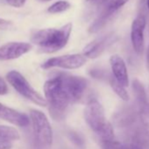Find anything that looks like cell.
<instances>
[{
    "label": "cell",
    "instance_id": "cell-1",
    "mask_svg": "<svg viewBox=\"0 0 149 149\" xmlns=\"http://www.w3.org/2000/svg\"><path fill=\"white\" fill-rule=\"evenodd\" d=\"M44 94L51 117L55 120L63 118L71 100L61 72L54 74L46 81Z\"/></svg>",
    "mask_w": 149,
    "mask_h": 149
},
{
    "label": "cell",
    "instance_id": "cell-2",
    "mask_svg": "<svg viewBox=\"0 0 149 149\" xmlns=\"http://www.w3.org/2000/svg\"><path fill=\"white\" fill-rule=\"evenodd\" d=\"M72 32V23H68L61 28H46L36 31L31 37V41L43 53H54L63 48Z\"/></svg>",
    "mask_w": 149,
    "mask_h": 149
},
{
    "label": "cell",
    "instance_id": "cell-3",
    "mask_svg": "<svg viewBox=\"0 0 149 149\" xmlns=\"http://www.w3.org/2000/svg\"><path fill=\"white\" fill-rule=\"evenodd\" d=\"M33 141L36 149H49L53 144V130L47 116L40 111L31 110Z\"/></svg>",
    "mask_w": 149,
    "mask_h": 149
},
{
    "label": "cell",
    "instance_id": "cell-4",
    "mask_svg": "<svg viewBox=\"0 0 149 149\" xmlns=\"http://www.w3.org/2000/svg\"><path fill=\"white\" fill-rule=\"evenodd\" d=\"M6 79L9 84L15 89V91L25 98L30 100L39 106L45 107L47 105L46 98H44L31 86L28 81L19 72L16 70L10 71L6 74Z\"/></svg>",
    "mask_w": 149,
    "mask_h": 149
},
{
    "label": "cell",
    "instance_id": "cell-5",
    "mask_svg": "<svg viewBox=\"0 0 149 149\" xmlns=\"http://www.w3.org/2000/svg\"><path fill=\"white\" fill-rule=\"evenodd\" d=\"M86 62L87 57L84 54H72L50 58L41 65V68L44 69H48L52 68L77 69L83 67Z\"/></svg>",
    "mask_w": 149,
    "mask_h": 149
},
{
    "label": "cell",
    "instance_id": "cell-6",
    "mask_svg": "<svg viewBox=\"0 0 149 149\" xmlns=\"http://www.w3.org/2000/svg\"><path fill=\"white\" fill-rule=\"evenodd\" d=\"M84 118L92 131L97 133L108 122L105 118L104 109L97 100L90 101L84 109Z\"/></svg>",
    "mask_w": 149,
    "mask_h": 149
},
{
    "label": "cell",
    "instance_id": "cell-7",
    "mask_svg": "<svg viewBox=\"0 0 149 149\" xmlns=\"http://www.w3.org/2000/svg\"><path fill=\"white\" fill-rule=\"evenodd\" d=\"M62 74L71 103H77L80 101L87 91L89 85L88 81L81 77L73 76V74L67 73Z\"/></svg>",
    "mask_w": 149,
    "mask_h": 149
},
{
    "label": "cell",
    "instance_id": "cell-8",
    "mask_svg": "<svg viewBox=\"0 0 149 149\" xmlns=\"http://www.w3.org/2000/svg\"><path fill=\"white\" fill-rule=\"evenodd\" d=\"M118 37L113 33H108L106 35H103L101 37L97 38L92 40L84 48V54L87 58L95 59L102 54V53L109 47L111 44H113L117 40Z\"/></svg>",
    "mask_w": 149,
    "mask_h": 149
},
{
    "label": "cell",
    "instance_id": "cell-9",
    "mask_svg": "<svg viewBox=\"0 0 149 149\" xmlns=\"http://www.w3.org/2000/svg\"><path fill=\"white\" fill-rule=\"evenodd\" d=\"M146 21L144 15H138L132 23L131 26V41L134 51L140 54L145 48L144 31L146 28Z\"/></svg>",
    "mask_w": 149,
    "mask_h": 149
},
{
    "label": "cell",
    "instance_id": "cell-10",
    "mask_svg": "<svg viewBox=\"0 0 149 149\" xmlns=\"http://www.w3.org/2000/svg\"><path fill=\"white\" fill-rule=\"evenodd\" d=\"M32 45L26 42H9L0 47V61H9L19 58L32 49Z\"/></svg>",
    "mask_w": 149,
    "mask_h": 149
},
{
    "label": "cell",
    "instance_id": "cell-11",
    "mask_svg": "<svg viewBox=\"0 0 149 149\" xmlns=\"http://www.w3.org/2000/svg\"><path fill=\"white\" fill-rule=\"evenodd\" d=\"M110 65L116 80L125 87H128L129 77L124 59L118 54H113L110 58Z\"/></svg>",
    "mask_w": 149,
    "mask_h": 149
},
{
    "label": "cell",
    "instance_id": "cell-12",
    "mask_svg": "<svg viewBox=\"0 0 149 149\" xmlns=\"http://www.w3.org/2000/svg\"><path fill=\"white\" fill-rule=\"evenodd\" d=\"M0 118L15 125L25 127L30 123V118L25 113L12 109L0 103Z\"/></svg>",
    "mask_w": 149,
    "mask_h": 149
},
{
    "label": "cell",
    "instance_id": "cell-13",
    "mask_svg": "<svg viewBox=\"0 0 149 149\" xmlns=\"http://www.w3.org/2000/svg\"><path fill=\"white\" fill-rule=\"evenodd\" d=\"M97 134L99 138V144L102 149H122L124 146L116 139L113 127L109 122Z\"/></svg>",
    "mask_w": 149,
    "mask_h": 149
},
{
    "label": "cell",
    "instance_id": "cell-14",
    "mask_svg": "<svg viewBox=\"0 0 149 149\" xmlns=\"http://www.w3.org/2000/svg\"><path fill=\"white\" fill-rule=\"evenodd\" d=\"M115 13L104 9L101 8V12L97 17V19L93 21V23L91 25L89 28V32L91 33H97L99 30H101L106 24L107 22L111 19V18L114 15Z\"/></svg>",
    "mask_w": 149,
    "mask_h": 149
},
{
    "label": "cell",
    "instance_id": "cell-15",
    "mask_svg": "<svg viewBox=\"0 0 149 149\" xmlns=\"http://www.w3.org/2000/svg\"><path fill=\"white\" fill-rule=\"evenodd\" d=\"M132 89H133V92L135 95V97L137 99L138 104H139V106L145 110L146 108H147V97H146V91L142 85V84L138 80L135 79L132 83Z\"/></svg>",
    "mask_w": 149,
    "mask_h": 149
},
{
    "label": "cell",
    "instance_id": "cell-16",
    "mask_svg": "<svg viewBox=\"0 0 149 149\" xmlns=\"http://www.w3.org/2000/svg\"><path fill=\"white\" fill-rule=\"evenodd\" d=\"M20 135L19 132L9 125H0V140L14 141L19 139Z\"/></svg>",
    "mask_w": 149,
    "mask_h": 149
},
{
    "label": "cell",
    "instance_id": "cell-17",
    "mask_svg": "<svg viewBox=\"0 0 149 149\" xmlns=\"http://www.w3.org/2000/svg\"><path fill=\"white\" fill-rule=\"evenodd\" d=\"M109 82H110V85L111 87V89L114 91V92L124 101H128L130 99V97H129V94L127 92V91L125 90L126 87H125L124 85H122L121 84H119L116 78L112 76L110 77L109 79Z\"/></svg>",
    "mask_w": 149,
    "mask_h": 149
},
{
    "label": "cell",
    "instance_id": "cell-18",
    "mask_svg": "<svg viewBox=\"0 0 149 149\" xmlns=\"http://www.w3.org/2000/svg\"><path fill=\"white\" fill-rule=\"evenodd\" d=\"M129 0H105L101 8H104L113 13H116Z\"/></svg>",
    "mask_w": 149,
    "mask_h": 149
},
{
    "label": "cell",
    "instance_id": "cell-19",
    "mask_svg": "<svg viewBox=\"0 0 149 149\" xmlns=\"http://www.w3.org/2000/svg\"><path fill=\"white\" fill-rule=\"evenodd\" d=\"M71 5L69 2L66 1V0H60V1L55 2L52 6H50L47 9V12L51 14H56L61 13L63 12H66L70 8Z\"/></svg>",
    "mask_w": 149,
    "mask_h": 149
},
{
    "label": "cell",
    "instance_id": "cell-20",
    "mask_svg": "<svg viewBox=\"0 0 149 149\" xmlns=\"http://www.w3.org/2000/svg\"><path fill=\"white\" fill-rule=\"evenodd\" d=\"M13 24L11 20L0 18V30H8L13 27Z\"/></svg>",
    "mask_w": 149,
    "mask_h": 149
},
{
    "label": "cell",
    "instance_id": "cell-21",
    "mask_svg": "<svg viewBox=\"0 0 149 149\" xmlns=\"http://www.w3.org/2000/svg\"><path fill=\"white\" fill-rule=\"evenodd\" d=\"M6 1L10 6H12L13 7L19 8V7H22L25 5L26 0H6Z\"/></svg>",
    "mask_w": 149,
    "mask_h": 149
},
{
    "label": "cell",
    "instance_id": "cell-22",
    "mask_svg": "<svg viewBox=\"0 0 149 149\" xmlns=\"http://www.w3.org/2000/svg\"><path fill=\"white\" fill-rule=\"evenodd\" d=\"M8 92V87L2 77H0V95H5Z\"/></svg>",
    "mask_w": 149,
    "mask_h": 149
},
{
    "label": "cell",
    "instance_id": "cell-23",
    "mask_svg": "<svg viewBox=\"0 0 149 149\" xmlns=\"http://www.w3.org/2000/svg\"><path fill=\"white\" fill-rule=\"evenodd\" d=\"M70 139L76 143L77 146H82L83 144H84V142H83V139L77 134V133H71L70 134Z\"/></svg>",
    "mask_w": 149,
    "mask_h": 149
},
{
    "label": "cell",
    "instance_id": "cell-24",
    "mask_svg": "<svg viewBox=\"0 0 149 149\" xmlns=\"http://www.w3.org/2000/svg\"><path fill=\"white\" fill-rule=\"evenodd\" d=\"M13 141L0 140V149H12Z\"/></svg>",
    "mask_w": 149,
    "mask_h": 149
},
{
    "label": "cell",
    "instance_id": "cell-25",
    "mask_svg": "<svg viewBox=\"0 0 149 149\" xmlns=\"http://www.w3.org/2000/svg\"><path fill=\"white\" fill-rule=\"evenodd\" d=\"M86 1L93 6H102L103 4L104 3L105 0H86Z\"/></svg>",
    "mask_w": 149,
    "mask_h": 149
},
{
    "label": "cell",
    "instance_id": "cell-26",
    "mask_svg": "<svg viewBox=\"0 0 149 149\" xmlns=\"http://www.w3.org/2000/svg\"><path fill=\"white\" fill-rule=\"evenodd\" d=\"M122 149H137V148H136V147H134L132 145L129 144V145H127V146H124Z\"/></svg>",
    "mask_w": 149,
    "mask_h": 149
},
{
    "label": "cell",
    "instance_id": "cell-27",
    "mask_svg": "<svg viewBox=\"0 0 149 149\" xmlns=\"http://www.w3.org/2000/svg\"><path fill=\"white\" fill-rule=\"evenodd\" d=\"M146 63H147V68L149 69V47H148L147 52H146Z\"/></svg>",
    "mask_w": 149,
    "mask_h": 149
},
{
    "label": "cell",
    "instance_id": "cell-28",
    "mask_svg": "<svg viewBox=\"0 0 149 149\" xmlns=\"http://www.w3.org/2000/svg\"><path fill=\"white\" fill-rule=\"evenodd\" d=\"M146 7L149 10V0H146Z\"/></svg>",
    "mask_w": 149,
    "mask_h": 149
},
{
    "label": "cell",
    "instance_id": "cell-29",
    "mask_svg": "<svg viewBox=\"0 0 149 149\" xmlns=\"http://www.w3.org/2000/svg\"><path fill=\"white\" fill-rule=\"evenodd\" d=\"M40 2H48V1H51V0H39Z\"/></svg>",
    "mask_w": 149,
    "mask_h": 149
}]
</instances>
